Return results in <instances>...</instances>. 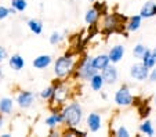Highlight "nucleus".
<instances>
[{
	"mask_svg": "<svg viewBox=\"0 0 156 137\" xmlns=\"http://www.w3.org/2000/svg\"><path fill=\"white\" fill-rule=\"evenodd\" d=\"M77 61L73 54H64L54 61V75L57 79H66L72 76Z\"/></svg>",
	"mask_w": 156,
	"mask_h": 137,
	"instance_id": "1",
	"label": "nucleus"
},
{
	"mask_svg": "<svg viewBox=\"0 0 156 137\" xmlns=\"http://www.w3.org/2000/svg\"><path fill=\"white\" fill-rule=\"evenodd\" d=\"M126 22L127 18L124 15H120L119 13H111V14H105L102 20V27H101V32L104 35H111L115 32H123L124 28L126 29Z\"/></svg>",
	"mask_w": 156,
	"mask_h": 137,
	"instance_id": "2",
	"label": "nucleus"
},
{
	"mask_svg": "<svg viewBox=\"0 0 156 137\" xmlns=\"http://www.w3.org/2000/svg\"><path fill=\"white\" fill-rule=\"evenodd\" d=\"M62 114H64V121L65 126H77L79 128L80 123L83 121V108L79 103L72 101L69 104L62 107Z\"/></svg>",
	"mask_w": 156,
	"mask_h": 137,
	"instance_id": "3",
	"label": "nucleus"
},
{
	"mask_svg": "<svg viewBox=\"0 0 156 137\" xmlns=\"http://www.w3.org/2000/svg\"><path fill=\"white\" fill-rule=\"evenodd\" d=\"M97 69H95L94 64H93V57L84 56L79 63L75 67V71L72 74V76L75 79H80V81H90V78L94 76L97 74Z\"/></svg>",
	"mask_w": 156,
	"mask_h": 137,
	"instance_id": "4",
	"label": "nucleus"
},
{
	"mask_svg": "<svg viewBox=\"0 0 156 137\" xmlns=\"http://www.w3.org/2000/svg\"><path fill=\"white\" fill-rule=\"evenodd\" d=\"M54 94L51 97V100H48L50 107L57 105V107H64V103L68 100L69 97V87L62 82V79H58L54 82Z\"/></svg>",
	"mask_w": 156,
	"mask_h": 137,
	"instance_id": "5",
	"label": "nucleus"
},
{
	"mask_svg": "<svg viewBox=\"0 0 156 137\" xmlns=\"http://www.w3.org/2000/svg\"><path fill=\"white\" fill-rule=\"evenodd\" d=\"M113 101H115V104L120 108H126V107L133 105L134 97H133L131 90L129 89L127 85H123V86H120L118 90H116L115 96H113Z\"/></svg>",
	"mask_w": 156,
	"mask_h": 137,
	"instance_id": "6",
	"label": "nucleus"
},
{
	"mask_svg": "<svg viewBox=\"0 0 156 137\" xmlns=\"http://www.w3.org/2000/svg\"><path fill=\"white\" fill-rule=\"evenodd\" d=\"M35 97L36 96L33 94L32 92H29V90H21V92H18L17 96H15V103H17V105L20 108L28 110V108H30L33 105Z\"/></svg>",
	"mask_w": 156,
	"mask_h": 137,
	"instance_id": "7",
	"label": "nucleus"
},
{
	"mask_svg": "<svg viewBox=\"0 0 156 137\" xmlns=\"http://www.w3.org/2000/svg\"><path fill=\"white\" fill-rule=\"evenodd\" d=\"M149 72L151 69L148 67H145L142 63H137L130 68V76L137 82H145L149 76Z\"/></svg>",
	"mask_w": 156,
	"mask_h": 137,
	"instance_id": "8",
	"label": "nucleus"
},
{
	"mask_svg": "<svg viewBox=\"0 0 156 137\" xmlns=\"http://www.w3.org/2000/svg\"><path fill=\"white\" fill-rule=\"evenodd\" d=\"M86 126H87V130L91 132V133L100 132L102 128V116L98 112L88 114L87 118H86Z\"/></svg>",
	"mask_w": 156,
	"mask_h": 137,
	"instance_id": "9",
	"label": "nucleus"
},
{
	"mask_svg": "<svg viewBox=\"0 0 156 137\" xmlns=\"http://www.w3.org/2000/svg\"><path fill=\"white\" fill-rule=\"evenodd\" d=\"M44 125L48 128V130H50V129H57L61 125H65L62 111H53V112L44 119Z\"/></svg>",
	"mask_w": 156,
	"mask_h": 137,
	"instance_id": "10",
	"label": "nucleus"
},
{
	"mask_svg": "<svg viewBox=\"0 0 156 137\" xmlns=\"http://www.w3.org/2000/svg\"><path fill=\"white\" fill-rule=\"evenodd\" d=\"M101 75L106 85H115L119 81V71L115 67V64H109L105 69L101 71Z\"/></svg>",
	"mask_w": 156,
	"mask_h": 137,
	"instance_id": "11",
	"label": "nucleus"
},
{
	"mask_svg": "<svg viewBox=\"0 0 156 137\" xmlns=\"http://www.w3.org/2000/svg\"><path fill=\"white\" fill-rule=\"evenodd\" d=\"M101 11L97 9L95 6H93L91 9H88L84 14V22L88 25V27H95V25L100 22L101 18Z\"/></svg>",
	"mask_w": 156,
	"mask_h": 137,
	"instance_id": "12",
	"label": "nucleus"
},
{
	"mask_svg": "<svg viewBox=\"0 0 156 137\" xmlns=\"http://www.w3.org/2000/svg\"><path fill=\"white\" fill-rule=\"evenodd\" d=\"M53 64V57L50 54H40L32 61L33 68L39 69V71H43V69L48 68V67Z\"/></svg>",
	"mask_w": 156,
	"mask_h": 137,
	"instance_id": "13",
	"label": "nucleus"
},
{
	"mask_svg": "<svg viewBox=\"0 0 156 137\" xmlns=\"http://www.w3.org/2000/svg\"><path fill=\"white\" fill-rule=\"evenodd\" d=\"M140 15L144 20H149V18L156 17V3L153 0H148L142 4L141 10H140Z\"/></svg>",
	"mask_w": 156,
	"mask_h": 137,
	"instance_id": "14",
	"label": "nucleus"
},
{
	"mask_svg": "<svg viewBox=\"0 0 156 137\" xmlns=\"http://www.w3.org/2000/svg\"><path fill=\"white\" fill-rule=\"evenodd\" d=\"M124 53H126V49L124 46L122 45H115L111 50L108 51V56H109V60L112 64H118L122 61V58L124 57Z\"/></svg>",
	"mask_w": 156,
	"mask_h": 137,
	"instance_id": "15",
	"label": "nucleus"
},
{
	"mask_svg": "<svg viewBox=\"0 0 156 137\" xmlns=\"http://www.w3.org/2000/svg\"><path fill=\"white\" fill-rule=\"evenodd\" d=\"M142 20H144V18H142L140 14H136V15L129 17L127 18V22H126V31L129 33L137 32V31L141 28V25H142Z\"/></svg>",
	"mask_w": 156,
	"mask_h": 137,
	"instance_id": "16",
	"label": "nucleus"
},
{
	"mask_svg": "<svg viewBox=\"0 0 156 137\" xmlns=\"http://www.w3.org/2000/svg\"><path fill=\"white\" fill-rule=\"evenodd\" d=\"M93 64H94L95 69H97L98 72H101L102 69H105L109 64H112V63L109 60L108 54H98V56L93 57Z\"/></svg>",
	"mask_w": 156,
	"mask_h": 137,
	"instance_id": "17",
	"label": "nucleus"
},
{
	"mask_svg": "<svg viewBox=\"0 0 156 137\" xmlns=\"http://www.w3.org/2000/svg\"><path fill=\"white\" fill-rule=\"evenodd\" d=\"M9 65H10V68L14 69L15 72H20L21 69H24V67H25L24 57L20 56V54H12L9 58Z\"/></svg>",
	"mask_w": 156,
	"mask_h": 137,
	"instance_id": "18",
	"label": "nucleus"
},
{
	"mask_svg": "<svg viewBox=\"0 0 156 137\" xmlns=\"http://www.w3.org/2000/svg\"><path fill=\"white\" fill-rule=\"evenodd\" d=\"M88 83H90V87H91L93 92H101V90H102V87L106 85L105 81H104L102 75H101V72H97L94 76L90 78Z\"/></svg>",
	"mask_w": 156,
	"mask_h": 137,
	"instance_id": "19",
	"label": "nucleus"
},
{
	"mask_svg": "<svg viewBox=\"0 0 156 137\" xmlns=\"http://www.w3.org/2000/svg\"><path fill=\"white\" fill-rule=\"evenodd\" d=\"M138 132L141 134H144V136H148V137L155 136V128H153L152 122H151L149 119H145V121H142V122L140 123Z\"/></svg>",
	"mask_w": 156,
	"mask_h": 137,
	"instance_id": "20",
	"label": "nucleus"
},
{
	"mask_svg": "<svg viewBox=\"0 0 156 137\" xmlns=\"http://www.w3.org/2000/svg\"><path fill=\"white\" fill-rule=\"evenodd\" d=\"M27 25L33 35H41V32H43V22L37 18H29Z\"/></svg>",
	"mask_w": 156,
	"mask_h": 137,
	"instance_id": "21",
	"label": "nucleus"
},
{
	"mask_svg": "<svg viewBox=\"0 0 156 137\" xmlns=\"http://www.w3.org/2000/svg\"><path fill=\"white\" fill-rule=\"evenodd\" d=\"M12 108H14V101L10 97H3L0 100V112L3 115H10L12 112Z\"/></svg>",
	"mask_w": 156,
	"mask_h": 137,
	"instance_id": "22",
	"label": "nucleus"
},
{
	"mask_svg": "<svg viewBox=\"0 0 156 137\" xmlns=\"http://www.w3.org/2000/svg\"><path fill=\"white\" fill-rule=\"evenodd\" d=\"M62 134H68V136H87V132L77 129V126H65V129L62 130Z\"/></svg>",
	"mask_w": 156,
	"mask_h": 137,
	"instance_id": "23",
	"label": "nucleus"
},
{
	"mask_svg": "<svg viewBox=\"0 0 156 137\" xmlns=\"http://www.w3.org/2000/svg\"><path fill=\"white\" fill-rule=\"evenodd\" d=\"M53 94H54V85H50V86L44 87V89L41 90L40 93H39V97H40L41 100H46V101H48V100H51Z\"/></svg>",
	"mask_w": 156,
	"mask_h": 137,
	"instance_id": "24",
	"label": "nucleus"
},
{
	"mask_svg": "<svg viewBox=\"0 0 156 137\" xmlns=\"http://www.w3.org/2000/svg\"><path fill=\"white\" fill-rule=\"evenodd\" d=\"M11 7H14L18 13H24L28 9V2L27 0H11Z\"/></svg>",
	"mask_w": 156,
	"mask_h": 137,
	"instance_id": "25",
	"label": "nucleus"
},
{
	"mask_svg": "<svg viewBox=\"0 0 156 137\" xmlns=\"http://www.w3.org/2000/svg\"><path fill=\"white\" fill-rule=\"evenodd\" d=\"M62 40H64V36H62V33L57 32V31H54V32L51 33L50 36H48V42H50V45H53V46L61 45Z\"/></svg>",
	"mask_w": 156,
	"mask_h": 137,
	"instance_id": "26",
	"label": "nucleus"
},
{
	"mask_svg": "<svg viewBox=\"0 0 156 137\" xmlns=\"http://www.w3.org/2000/svg\"><path fill=\"white\" fill-rule=\"evenodd\" d=\"M147 46L142 45V43H138V45H136L134 47H133V54H134V57L136 58H140L141 60L142 56L145 54V51H147Z\"/></svg>",
	"mask_w": 156,
	"mask_h": 137,
	"instance_id": "27",
	"label": "nucleus"
},
{
	"mask_svg": "<svg viewBox=\"0 0 156 137\" xmlns=\"http://www.w3.org/2000/svg\"><path fill=\"white\" fill-rule=\"evenodd\" d=\"M113 134H115V136H118V137H130V136H131V134H130V130L124 125L118 126V129L113 132Z\"/></svg>",
	"mask_w": 156,
	"mask_h": 137,
	"instance_id": "28",
	"label": "nucleus"
},
{
	"mask_svg": "<svg viewBox=\"0 0 156 137\" xmlns=\"http://www.w3.org/2000/svg\"><path fill=\"white\" fill-rule=\"evenodd\" d=\"M10 14V7H6V6H0V21L6 20Z\"/></svg>",
	"mask_w": 156,
	"mask_h": 137,
	"instance_id": "29",
	"label": "nucleus"
},
{
	"mask_svg": "<svg viewBox=\"0 0 156 137\" xmlns=\"http://www.w3.org/2000/svg\"><path fill=\"white\" fill-rule=\"evenodd\" d=\"M7 57H9V53H7V50L3 47V46H0V64L4 63Z\"/></svg>",
	"mask_w": 156,
	"mask_h": 137,
	"instance_id": "30",
	"label": "nucleus"
},
{
	"mask_svg": "<svg viewBox=\"0 0 156 137\" xmlns=\"http://www.w3.org/2000/svg\"><path fill=\"white\" fill-rule=\"evenodd\" d=\"M148 81H149L151 83H156V67L151 69L149 76H148Z\"/></svg>",
	"mask_w": 156,
	"mask_h": 137,
	"instance_id": "31",
	"label": "nucleus"
},
{
	"mask_svg": "<svg viewBox=\"0 0 156 137\" xmlns=\"http://www.w3.org/2000/svg\"><path fill=\"white\" fill-rule=\"evenodd\" d=\"M151 56H152V58L156 61V47H155V49H152V53H151Z\"/></svg>",
	"mask_w": 156,
	"mask_h": 137,
	"instance_id": "32",
	"label": "nucleus"
},
{
	"mask_svg": "<svg viewBox=\"0 0 156 137\" xmlns=\"http://www.w3.org/2000/svg\"><path fill=\"white\" fill-rule=\"evenodd\" d=\"M3 123H4V118H3V114L0 112V128L3 126Z\"/></svg>",
	"mask_w": 156,
	"mask_h": 137,
	"instance_id": "33",
	"label": "nucleus"
},
{
	"mask_svg": "<svg viewBox=\"0 0 156 137\" xmlns=\"http://www.w3.org/2000/svg\"><path fill=\"white\" fill-rule=\"evenodd\" d=\"M2 136H3V137H10L11 134H10V133H4V134H2Z\"/></svg>",
	"mask_w": 156,
	"mask_h": 137,
	"instance_id": "34",
	"label": "nucleus"
},
{
	"mask_svg": "<svg viewBox=\"0 0 156 137\" xmlns=\"http://www.w3.org/2000/svg\"><path fill=\"white\" fill-rule=\"evenodd\" d=\"M88 2H90V3H94V2H95V0H88Z\"/></svg>",
	"mask_w": 156,
	"mask_h": 137,
	"instance_id": "35",
	"label": "nucleus"
},
{
	"mask_svg": "<svg viewBox=\"0 0 156 137\" xmlns=\"http://www.w3.org/2000/svg\"><path fill=\"white\" fill-rule=\"evenodd\" d=\"M155 107H156V96H155Z\"/></svg>",
	"mask_w": 156,
	"mask_h": 137,
	"instance_id": "36",
	"label": "nucleus"
},
{
	"mask_svg": "<svg viewBox=\"0 0 156 137\" xmlns=\"http://www.w3.org/2000/svg\"><path fill=\"white\" fill-rule=\"evenodd\" d=\"M0 78H2V69H0Z\"/></svg>",
	"mask_w": 156,
	"mask_h": 137,
	"instance_id": "37",
	"label": "nucleus"
}]
</instances>
